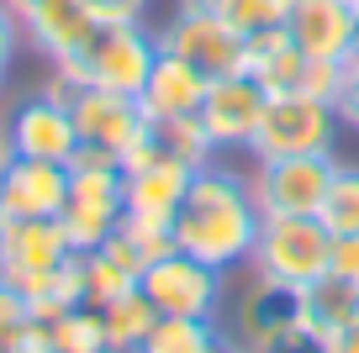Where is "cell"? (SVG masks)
<instances>
[{"label": "cell", "mask_w": 359, "mask_h": 353, "mask_svg": "<svg viewBox=\"0 0 359 353\" xmlns=\"http://www.w3.org/2000/svg\"><path fill=\"white\" fill-rule=\"evenodd\" d=\"M259 221H264V211L254 200L248 174L212 158V164H201L191 174V185H185V195L175 206V221H169V237H175L180 254L201 258V264L222 269V275H238V269H248Z\"/></svg>", "instance_id": "obj_1"}, {"label": "cell", "mask_w": 359, "mask_h": 353, "mask_svg": "<svg viewBox=\"0 0 359 353\" xmlns=\"http://www.w3.org/2000/svg\"><path fill=\"white\" fill-rule=\"evenodd\" d=\"M158 58V37L143 22H95V32L58 58L53 74L69 79L74 90H116V95H137L148 85V69Z\"/></svg>", "instance_id": "obj_2"}, {"label": "cell", "mask_w": 359, "mask_h": 353, "mask_svg": "<svg viewBox=\"0 0 359 353\" xmlns=\"http://www.w3.org/2000/svg\"><path fill=\"white\" fill-rule=\"evenodd\" d=\"M327 258H333V232L317 216H264L254 254H248V269L302 290L317 275H327Z\"/></svg>", "instance_id": "obj_3"}, {"label": "cell", "mask_w": 359, "mask_h": 353, "mask_svg": "<svg viewBox=\"0 0 359 353\" xmlns=\"http://www.w3.org/2000/svg\"><path fill=\"white\" fill-rule=\"evenodd\" d=\"M338 122L333 100L323 95H269L264 122H259L248 153L254 158H312V153H333L338 148Z\"/></svg>", "instance_id": "obj_4"}, {"label": "cell", "mask_w": 359, "mask_h": 353, "mask_svg": "<svg viewBox=\"0 0 359 353\" xmlns=\"http://www.w3.org/2000/svg\"><path fill=\"white\" fill-rule=\"evenodd\" d=\"M127 216V190H122V169L116 164H101V158H79L69 164V195H64V221L74 254H90L101 248Z\"/></svg>", "instance_id": "obj_5"}, {"label": "cell", "mask_w": 359, "mask_h": 353, "mask_svg": "<svg viewBox=\"0 0 359 353\" xmlns=\"http://www.w3.org/2000/svg\"><path fill=\"white\" fill-rule=\"evenodd\" d=\"M143 296L158 306V317H206V321H222V306H227V275L201 258L169 248L164 258L143 269Z\"/></svg>", "instance_id": "obj_6"}, {"label": "cell", "mask_w": 359, "mask_h": 353, "mask_svg": "<svg viewBox=\"0 0 359 353\" xmlns=\"http://www.w3.org/2000/svg\"><path fill=\"white\" fill-rule=\"evenodd\" d=\"M243 285L227 290V306H222V332L243 348H264L275 342L280 332H291L302 321V290L296 285H280V279H264L254 269H243Z\"/></svg>", "instance_id": "obj_7"}, {"label": "cell", "mask_w": 359, "mask_h": 353, "mask_svg": "<svg viewBox=\"0 0 359 353\" xmlns=\"http://www.w3.org/2000/svg\"><path fill=\"white\" fill-rule=\"evenodd\" d=\"M338 153H312V158H254L248 185L264 216H317L333 179Z\"/></svg>", "instance_id": "obj_8"}, {"label": "cell", "mask_w": 359, "mask_h": 353, "mask_svg": "<svg viewBox=\"0 0 359 353\" xmlns=\"http://www.w3.org/2000/svg\"><path fill=\"white\" fill-rule=\"evenodd\" d=\"M69 116L79 132V158H101V164H122V153L133 148V137L148 127L137 95H116V90H74L69 95Z\"/></svg>", "instance_id": "obj_9"}, {"label": "cell", "mask_w": 359, "mask_h": 353, "mask_svg": "<svg viewBox=\"0 0 359 353\" xmlns=\"http://www.w3.org/2000/svg\"><path fill=\"white\" fill-rule=\"evenodd\" d=\"M74 254L69 232L58 216H37V221H0V285L22 290L27 300L48 285L64 258Z\"/></svg>", "instance_id": "obj_10"}, {"label": "cell", "mask_w": 359, "mask_h": 353, "mask_svg": "<svg viewBox=\"0 0 359 353\" xmlns=\"http://www.w3.org/2000/svg\"><path fill=\"white\" fill-rule=\"evenodd\" d=\"M154 37H158V53H175L180 64H191L201 79H227V74L243 69V37L227 32L206 11H175Z\"/></svg>", "instance_id": "obj_11"}, {"label": "cell", "mask_w": 359, "mask_h": 353, "mask_svg": "<svg viewBox=\"0 0 359 353\" xmlns=\"http://www.w3.org/2000/svg\"><path fill=\"white\" fill-rule=\"evenodd\" d=\"M264 106H269V90L259 85L248 69H238V74L206 85L196 116H201V127H206V137H212L217 153H233V148L254 143L259 122H264Z\"/></svg>", "instance_id": "obj_12"}, {"label": "cell", "mask_w": 359, "mask_h": 353, "mask_svg": "<svg viewBox=\"0 0 359 353\" xmlns=\"http://www.w3.org/2000/svg\"><path fill=\"white\" fill-rule=\"evenodd\" d=\"M285 37L306 58L344 64L348 43L359 37V6L354 0H285Z\"/></svg>", "instance_id": "obj_13"}, {"label": "cell", "mask_w": 359, "mask_h": 353, "mask_svg": "<svg viewBox=\"0 0 359 353\" xmlns=\"http://www.w3.org/2000/svg\"><path fill=\"white\" fill-rule=\"evenodd\" d=\"M69 195V164H48V158H22L16 153L0 174V221H37L58 216Z\"/></svg>", "instance_id": "obj_14"}, {"label": "cell", "mask_w": 359, "mask_h": 353, "mask_svg": "<svg viewBox=\"0 0 359 353\" xmlns=\"http://www.w3.org/2000/svg\"><path fill=\"white\" fill-rule=\"evenodd\" d=\"M11 148L22 158H48V164H74L79 132L69 116V100H53L37 90L32 100H22L11 116Z\"/></svg>", "instance_id": "obj_15"}, {"label": "cell", "mask_w": 359, "mask_h": 353, "mask_svg": "<svg viewBox=\"0 0 359 353\" xmlns=\"http://www.w3.org/2000/svg\"><path fill=\"white\" fill-rule=\"evenodd\" d=\"M212 79H201L191 64H180L175 53H158L148 69V85L137 90V106H143L148 122H175V116H196L201 95Z\"/></svg>", "instance_id": "obj_16"}, {"label": "cell", "mask_w": 359, "mask_h": 353, "mask_svg": "<svg viewBox=\"0 0 359 353\" xmlns=\"http://www.w3.org/2000/svg\"><path fill=\"white\" fill-rule=\"evenodd\" d=\"M22 32L48 64H58V58H69L90 32H95V16H90L79 0H48V6H37L32 16H22Z\"/></svg>", "instance_id": "obj_17"}, {"label": "cell", "mask_w": 359, "mask_h": 353, "mask_svg": "<svg viewBox=\"0 0 359 353\" xmlns=\"http://www.w3.org/2000/svg\"><path fill=\"white\" fill-rule=\"evenodd\" d=\"M354 321H359V285L354 279L327 269L312 285H302V327H312L317 338H338Z\"/></svg>", "instance_id": "obj_18"}, {"label": "cell", "mask_w": 359, "mask_h": 353, "mask_svg": "<svg viewBox=\"0 0 359 353\" xmlns=\"http://www.w3.org/2000/svg\"><path fill=\"white\" fill-rule=\"evenodd\" d=\"M175 11H206V16H217L227 32L254 43V37H264V32H280L285 0H175Z\"/></svg>", "instance_id": "obj_19"}, {"label": "cell", "mask_w": 359, "mask_h": 353, "mask_svg": "<svg viewBox=\"0 0 359 353\" xmlns=\"http://www.w3.org/2000/svg\"><path fill=\"white\" fill-rule=\"evenodd\" d=\"M227 332L222 321H206V317H158L148 327L143 348L148 353H222Z\"/></svg>", "instance_id": "obj_20"}, {"label": "cell", "mask_w": 359, "mask_h": 353, "mask_svg": "<svg viewBox=\"0 0 359 353\" xmlns=\"http://www.w3.org/2000/svg\"><path fill=\"white\" fill-rule=\"evenodd\" d=\"M90 311H95V327H101L106 342H143L148 327L158 321V306L143 296V285L116 296V300H106V306H90Z\"/></svg>", "instance_id": "obj_21"}, {"label": "cell", "mask_w": 359, "mask_h": 353, "mask_svg": "<svg viewBox=\"0 0 359 353\" xmlns=\"http://www.w3.org/2000/svg\"><path fill=\"white\" fill-rule=\"evenodd\" d=\"M37 338L48 342L53 353H101L106 338L95 327V311L90 306H74V311H58V317L37 321Z\"/></svg>", "instance_id": "obj_22"}, {"label": "cell", "mask_w": 359, "mask_h": 353, "mask_svg": "<svg viewBox=\"0 0 359 353\" xmlns=\"http://www.w3.org/2000/svg\"><path fill=\"white\" fill-rule=\"evenodd\" d=\"M317 221H323L333 237L359 232V164H344V158L333 164V179H327V195H323Z\"/></svg>", "instance_id": "obj_23"}, {"label": "cell", "mask_w": 359, "mask_h": 353, "mask_svg": "<svg viewBox=\"0 0 359 353\" xmlns=\"http://www.w3.org/2000/svg\"><path fill=\"white\" fill-rule=\"evenodd\" d=\"M79 258H85V306H106V300L137 290V269L122 264L111 248H90Z\"/></svg>", "instance_id": "obj_24"}, {"label": "cell", "mask_w": 359, "mask_h": 353, "mask_svg": "<svg viewBox=\"0 0 359 353\" xmlns=\"http://www.w3.org/2000/svg\"><path fill=\"white\" fill-rule=\"evenodd\" d=\"M32 332H37V311H32V300H27L22 290L0 285V353L16 348V342H27Z\"/></svg>", "instance_id": "obj_25"}, {"label": "cell", "mask_w": 359, "mask_h": 353, "mask_svg": "<svg viewBox=\"0 0 359 353\" xmlns=\"http://www.w3.org/2000/svg\"><path fill=\"white\" fill-rule=\"evenodd\" d=\"M22 43H27V32H22V16L0 0V74H11V64H16V53H22Z\"/></svg>", "instance_id": "obj_26"}, {"label": "cell", "mask_w": 359, "mask_h": 353, "mask_svg": "<svg viewBox=\"0 0 359 353\" xmlns=\"http://www.w3.org/2000/svg\"><path fill=\"white\" fill-rule=\"evenodd\" d=\"M259 353H327V338H317L312 327H302V321H296L291 332H280V338L264 342Z\"/></svg>", "instance_id": "obj_27"}, {"label": "cell", "mask_w": 359, "mask_h": 353, "mask_svg": "<svg viewBox=\"0 0 359 353\" xmlns=\"http://www.w3.org/2000/svg\"><path fill=\"white\" fill-rule=\"evenodd\" d=\"M95 22H143L148 0H79Z\"/></svg>", "instance_id": "obj_28"}, {"label": "cell", "mask_w": 359, "mask_h": 353, "mask_svg": "<svg viewBox=\"0 0 359 353\" xmlns=\"http://www.w3.org/2000/svg\"><path fill=\"white\" fill-rule=\"evenodd\" d=\"M327 269L359 285V232H344V237H333V258H327Z\"/></svg>", "instance_id": "obj_29"}, {"label": "cell", "mask_w": 359, "mask_h": 353, "mask_svg": "<svg viewBox=\"0 0 359 353\" xmlns=\"http://www.w3.org/2000/svg\"><path fill=\"white\" fill-rule=\"evenodd\" d=\"M333 111H338V122H344V127L359 132V69L344 74V85H338V95H333Z\"/></svg>", "instance_id": "obj_30"}, {"label": "cell", "mask_w": 359, "mask_h": 353, "mask_svg": "<svg viewBox=\"0 0 359 353\" xmlns=\"http://www.w3.org/2000/svg\"><path fill=\"white\" fill-rule=\"evenodd\" d=\"M327 353H359V321H354V327H344L338 338H327Z\"/></svg>", "instance_id": "obj_31"}, {"label": "cell", "mask_w": 359, "mask_h": 353, "mask_svg": "<svg viewBox=\"0 0 359 353\" xmlns=\"http://www.w3.org/2000/svg\"><path fill=\"white\" fill-rule=\"evenodd\" d=\"M16 158V148H11V122L0 116V174H6V164Z\"/></svg>", "instance_id": "obj_32"}, {"label": "cell", "mask_w": 359, "mask_h": 353, "mask_svg": "<svg viewBox=\"0 0 359 353\" xmlns=\"http://www.w3.org/2000/svg\"><path fill=\"white\" fill-rule=\"evenodd\" d=\"M6 353H53V348H48V342H43V338H37V332H32V338H27V342H16V348H6Z\"/></svg>", "instance_id": "obj_33"}, {"label": "cell", "mask_w": 359, "mask_h": 353, "mask_svg": "<svg viewBox=\"0 0 359 353\" xmlns=\"http://www.w3.org/2000/svg\"><path fill=\"white\" fill-rule=\"evenodd\" d=\"M6 6H11V11H16V16H32V11H37V6H48V0H6Z\"/></svg>", "instance_id": "obj_34"}, {"label": "cell", "mask_w": 359, "mask_h": 353, "mask_svg": "<svg viewBox=\"0 0 359 353\" xmlns=\"http://www.w3.org/2000/svg\"><path fill=\"white\" fill-rule=\"evenodd\" d=\"M101 353H148V348H143V342H106Z\"/></svg>", "instance_id": "obj_35"}, {"label": "cell", "mask_w": 359, "mask_h": 353, "mask_svg": "<svg viewBox=\"0 0 359 353\" xmlns=\"http://www.w3.org/2000/svg\"><path fill=\"white\" fill-rule=\"evenodd\" d=\"M222 353H254V348H243V342H233V338H227V342H222Z\"/></svg>", "instance_id": "obj_36"}, {"label": "cell", "mask_w": 359, "mask_h": 353, "mask_svg": "<svg viewBox=\"0 0 359 353\" xmlns=\"http://www.w3.org/2000/svg\"><path fill=\"white\" fill-rule=\"evenodd\" d=\"M6 79H11V74H0V95H6Z\"/></svg>", "instance_id": "obj_37"}, {"label": "cell", "mask_w": 359, "mask_h": 353, "mask_svg": "<svg viewBox=\"0 0 359 353\" xmlns=\"http://www.w3.org/2000/svg\"><path fill=\"white\" fill-rule=\"evenodd\" d=\"M354 6H359V0H354Z\"/></svg>", "instance_id": "obj_38"}]
</instances>
